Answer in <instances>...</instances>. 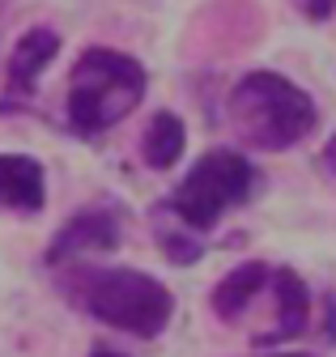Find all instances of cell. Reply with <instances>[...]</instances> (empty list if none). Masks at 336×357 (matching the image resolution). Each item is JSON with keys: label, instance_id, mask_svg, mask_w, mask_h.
Wrapping results in <instances>:
<instances>
[{"label": "cell", "instance_id": "1", "mask_svg": "<svg viewBox=\"0 0 336 357\" xmlns=\"http://www.w3.org/2000/svg\"><path fill=\"white\" fill-rule=\"evenodd\" d=\"M64 294L107 328L153 340L175 315V298L158 277L137 268H68Z\"/></svg>", "mask_w": 336, "mask_h": 357}, {"label": "cell", "instance_id": "6", "mask_svg": "<svg viewBox=\"0 0 336 357\" xmlns=\"http://www.w3.org/2000/svg\"><path fill=\"white\" fill-rule=\"evenodd\" d=\"M268 289L277 298V319H273V328L256 332V344H281V340L303 336L307 324H311V289H307V281L293 273V268H273Z\"/></svg>", "mask_w": 336, "mask_h": 357}, {"label": "cell", "instance_id": "13", "mask_svg": "<svg viewBox=\"0 0 336 357\" xmlns=\"http://www.w3.org/2000/svg\"><path fill=\"white\" fill-rule=\"evenodd\" d=\"M260 357H315V353H260Z\"/></svg>", "mask_w": 336, "mask_h": 357}, {"label": "cell", "instance_id": "2", "mask_svg": "<svg viewBox=\"0 0 336 357\" xmlns=\"http://www.w3.org/2000/svg\"><path fill=\"white\" fill-rule=\"evenodd\" d=\"M226 119L243 145L281 153L289 145H298L315 128V98L289 77L256 68V73L238 77V85L230 89Z\"/></svg>", "mask_w": 336, "mask_h": 357}, {"label": "cell", "instance_id": "11", "mask_svg": "<svg viewBox=\"0 0 336 357\" xmlns=\"http://www.w3.org/2000/svg\"><path fill=\"white\" fill-rule=\"evenodd\" d=\"M153 230H158L162 255L171 259V264H196V259L204 255V243H196V238H192V234H183V230H166L158 217H153Z\"/></svg>", "mask_w": 336, "mask_h": 357}, {"label": "cell", "instance_id": "12", "mask_svg": "<svg viewBox=\"0 0 336 357\" xmlns=\"http://www.w3.org/2000/svg\"><path fill=\"white\" fill-rule=\"evenodd\" d=\"M298 5H303V13H307V17H315V22H328L336 0H298Z\"/></svg>", "mask_w": 336, "mask_h": 357}, {"label": "cell", "instance_id": "10", "mask_svg": "<svg viewBox=\"0 0 336 357\" xmlns=\"http://www.w3.org/2000/svg\"><path fill=\"white\" fill-rule=\"evenodd\" d=\"M183 145H188V128L175 111H158L145 128V137H141V158L145 166L153 170H171L179 158H183Z\"/></svg>", "mask_w": 336, "mask_h": 357}, {"label": "cell", "instance_id": "8", "mask_svg": "<svg viewBox=\"0 0 336 357\" xmlns=\"http://www.w3.org/2000/svg\"><path fill=\"white\" fill-rule=\"evenodd\" d=\"M268 277H273V268L260 264V259L238 264L234 273H226L222 285L213 289V315H217L222 324H238V319L247 315V306L268 289Z\"/></svg>", "mask_w": 336, "mask_h": 357}, {"label": "cell", "instance_id": "5", "mask_svg": "<svg viewBox=\"0 0 336 357\" xmlns=\"http://www.w3.org/2000/svg\"><path fill=\"white\" fill-rule=\"evenodd\" d=\"M119 238H123V230H119V217L111 208H81L77 217H68L56 230V238L47 247V264H64V259L86 255V251H115Z\"/></svg>", "mask_w": 336, "mask_h": 357}, {"label": "cell", "instance_id": "3", "mask_svg": "<svg viewBox=\"0 0 336 357\" xmlns=\"http://www.w3.org/2000/svg\"><path fill=\"white\" fill-rule=\"evenodd\" d=\"M141 98H145L141 60L111 47H90L81 52L68 77V128L77 137H98V132L115 128Z\"/></svg>", "mask_w": 336, "mask_h": 357}, {"label": "cell", "instance_id": "4", "mask_svg": "<svg viewBox=\"0 0 336 357\" xmlns=\"http://www.w3.org/2000/svg\"><path fill=\"white\" fill-rule=\"evenodd\" d=\"M256 188V166H251L238 149H208L192 170L188 178L175 188L171 196V208L188 230H213L217 221L243 204Z\"/></svg>", "mask_w": 336, "mask_h": 357}, {"label": "cell", "instance_id": "14", "mask_svg": "<svg viewBox=\"0 0 336 357\" xmlns=\"http://www.w3.org/2000/svg\"><path fill=\"white\" fill-rule=\"evenodd\" d=\"M90 357H123V353H115V349H98V353H90Z\"/></svg>", "mask_w": 336, "mask_h": 357}, {"label": "cell", "instance_id": "7", "mask_svg": "<svg viewBox=\"0 0 336 357\" xmlns=\"http://www.w3.org/2000/svg\"><path fill=\"white\" fill-rule=\"evenodd\" d=\"M47 204V174L26 153H0V208L38 213Z\"/></svg>", "mask_w": 336, "mask_h": 357}, {"label": "cell", "instance_id": "9", "mask_svg": "<svg viewBox=\"0 0 336 357\" xmlns=\"http://www.w3.org/2000/svg\"><path fill=\"white\" fill-rule=\"evenodd\" d=\"M60 56V34L47 30V26H34L17 38V47L9 56V85L13 89H34V81L47 73V64Z\"/></svg>", "mask_w": 336, "mask_h": 357}]
</instances>
